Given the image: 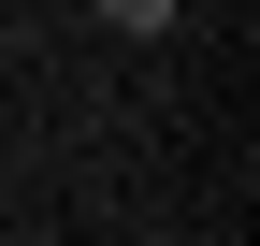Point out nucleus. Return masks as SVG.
Instances as JSON below:
<instances>
[{
  "label": "nucleus",
  "instance_id": "1",
  "mask_svg": "<svg viewBox=\"0 0 260 246\" xmlns=\"http://www.w3.org/2000/svg\"><path fill=\"white\" fill-rule=\"evenodd\" d=\"M102 15H116V29H174L188 0H102Z\"/></svg>",
  "mask_w": 260,
  "mask_h": 246
}]
</instances>
